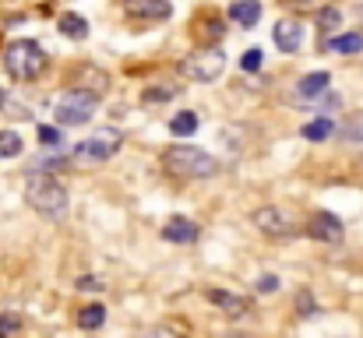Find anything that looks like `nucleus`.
<instances>
[{
    "mask_svg": "<svg viewBox=\"0 0 363 338\" xmlns=\"http://www.w3.org/2000/svg\"><path fill=\"white\" fill-rule=\"evenodd\" d=\"M4 67L18 81H32L46 71V50L35 39H14L4 46Z\"/></svg>",
    "mask_w": 363,
    "mask_h": 338,
    "instance_id": "f257e3e1",
    "label": "nucleus"
},
{
    "mask_svg": "<svg viewBox=\"0 0 363 338\" xmlns=\"http://www.w3.org/2000/svg\"><path fill=\"white\" fill-rule=\"evenodd\" d=\"M162 162H166L169 173H177V176H194V180H208V176L219 173V162H216L208 152L191 148V145H173V148H166V152H162Z\"/></svg>",
    "mask_w": 363,
    "mask_h": 338,
    "instance_id": "f03ea898",
    "label": "nucleus"
},
{
    "mask_svg": "<svg viewBox=\"0 0 363 338\" xmlns=\"http://www.w3.org/2000/svg\"><path fill=\"white\" fill-rule=\"evenodd\" d=\"M25 198H28V205L35 212H43L50 219H60L67 212V187L57 176H50V173H35L28 180V187H25Z\"/></svg>",
    "mask_w": 363,
    "mask_h": 338,
    "instance_id": "7ed1b4c3",
    "label": "nucleus"
},
{
    "mask_svg": "<svg viewBox=\"0 0 363 338\" xmlns=\"http://www.w3.org/2000/svg\"><path fill=\"white\" fill-rule=\"evenodd\" d=\"M121 130L117 127H99V130H92L85 141H78V148H74V159L78 162H106V159H113L117 152H121Z\"/></svg>",
    "mask_w": 363,
    "mask_h": 338,
    "instance_id": "20e7f679",
    "label": "nucleus"
},
{
    "mask_svg": "<svg viewBox=\"0 0 363 338\" xmlns=\"http://www.w3.org/2000/svg\"><path fill=\"white\" fill-rule=\"evenodd\" d=\"M92 113H96V96L78 92V89L64 92V96L53 103L57 127H82V123H89V116H92Z\"/></svg>",
    "mask_w": 363,
    "mask_h": 338,
    "instance_id": "39448f33",
    "label": "nucleus"
},
{
    "mask_svg": "<svg viewBox=\"0 0 363 338\" xmlns=\"http://www.w3.org/2000/svg\"><path fill=\"white\" fill-rule=\"evenodd\" d=\"M223 67H226V53L219 50V46H208V50H198V53H191L187 60H184V74L187 78H194V81H216L219 74H223Z\"/></svg>",
    "mask_w": 363,
    "mask_h": 338,
    "instance_id": "423d86ee",
    "label": "nucleus"
},
{
    "mask_svg": "<svg viewBox=\"0 0 363 338\" xmlns=\"http://www.w3.org/2000/svg\"><path fill=\"white\" fill-rule=\"evenodd\" d=\"M254 225L264 232V236H272V240H289L296 229H293V219L286 215V212H279V208H257L254 212Z\"/></svg>",
    "mask_w": 363,
    "mask_h": 338,
    "instance_id": "0eeeda50",
    "label": "nucleus"
},
{
    "mask_svg": "<svg viewBox=\"0 0 363 338\" xmlns=\"http://www.w3.org/2000/svg\"><path fill=\"white\" fill-rule=\"evenodd\" d=\"M123 11L134 21H166L173 14V4L169 0H123Z\"/></svg>",
    "mask_w": 363,
    "mask_h": 338,
    "instance_id": "6e6552de",
    "label": "nucleus"
},
{
    "mask_svg": "<svg viewBox=\"0 0 363 338\" xmlns=\"http://www.w3.org/2000/svg\"><path fill=\"white\" fill-rule=\"evenodd\" d=\"M307 232H311L314 240H321V243H339L346 229H342V219H339V215H332V212H314L311 222H307Z\"/></svg>",
    "mask_w": 363,
    "mask_h": 338,
    "instance_id": "1a4fd4ad",
    "label": "nucleus"
},
{
    "mask_svg": "<svg viewBox=\"0 0 363 338\" xmlns=\"http://www.w3.org/2000/svg\"><path fill=\"white\" fill-rule=\"evenodd\" d=\"M272 39H275V46H279L282 53H296V50L303 46V25L293 21V18H282V21L272 28Z\"/></svg>",
    "mask_w": 363,
    "mask_h": 338,
    "instance_id": "9d476101",
    "label": "nucleus"
},
{
    "mask_svg": "<svg viewBox=\"0 0 363 338\" xmlns=\"http://www.w3.org/2000/svg\"><path fill=\"white\" fill-rule=\"evenodd\" d=\"M208 303H216L223 314L230 317H243L250 310V300L240 296V293H226V289H208Z\"/></svg>",
    "mask_w": 363,
    "mask_h": 338,
    "instance_id": "9b49d317",
    "label": "nucleus"
},
{
    "mask_svg": "<svg viewBox=\"0 0 363 338\" xmlns=\"http://www.w3.org/2000/svg\"><path fill=\"white\" fill-rule=\"evenodd\" d=\"M162 240H169V243H194L198 240V225L191 219H184V215H173L166 222V229H162Z\"/></svg>",
    "mask_w": 363,
    "mask_h": 338,
    "instance_id": "f8f14e48",
    "label": "nucleus"
},
{
    "mask_svg": "<svg viewBox=\"0 0 363 338\" xmlns=\"http://www.w3.org/2000/svg\"><path fill=\"white\" fill-rule=\"evenodd\" d=\"M332 85V74L328 71H314V74H303L300 85H296V96L300 99H314V96H325Z\"/></svg>",
    "mask_w": 363,
    "mask_h": 338,
    "instance_id": "ddd939ff",
    "label": "nucleus"
},
{
    "mask_svg": "<svg viewBox=\"0 0 363 338\" xmlns=\"http://www.w3.org/2000/svg\"><path fill=\"white\" fill-rule=\"evenodd\" d=\"M230 18H233V21H240L243 28H254V25H257V18H261V4H257V0H240V4H233V7H230Z\"/></svg>",
    "mask_w": 363,
    "mask_h": 338,
    "instance_id": "4468645a",
    "label": "nucleus"
},
{
    "mask_svg": "<svg viewBox=\"0 0 363 338\" xmlns=\"http://www.w3.org/2000/svg\"><path fill=\"white\" fill-rule=\"evenodd\" d=\"M103 325H106V307H103V303H89V307L78 310V328L96 332V328H103Z\"/></svg>",
    "mask_w": 363,
    "mask_h": 338,
    "instance_id": "2eb2a0df",
    "label": "nucleus"
},
{
    "mask_svg": "<svg viewBox=\"0 0 363 338\" xmlns=\"http://www.w3.org/2000/svg\"><path fill=\"white\" fill-rule=\"evenodd\" d=\"M57 25H60V32H64L67 39H89V21H85L82 14H71V11H67V14H60Z\"/></svg>",
    "mask_w": 363,
    "mask_h": 338,
    "instance_id": "dca6fc26",
    "label": "nucleus"
},
{
    "mask_svg": "<svg viewBox=\"0 0 363 338\" xmlns=\"http://www.w3.org/2000/svg\"><path fill=\"white\" fill-rule=\"evenodd\" d=\"M169 130H173L177 137H191V134L198 130V113H191V110L177 113V116L169 120Z\"/></svg>",
    "mask_w": 363,
    "mask_h": 338,
    "instance_id": "f3484780",
    "label": "nucleus"
},
{
    "mask_svg": "<svg viewBox=\"0 0 363 338\" xmlns=\"http://www.w3.org/2000/svg\"><path fill=\"white\" fill-rule=\"evenodd\" d=\"M328 50H335V53H363V35H360V32L335 35V39L328 43Z\"/></svg>",
    "mask_w": 363,
    "mask_h": 338,
    "instance_id": "a211bd4d",
    "label": "nucleus"
},
{
    "mask_svg": "<svg viewBox=\"0 0 363 338\" xmlns=\"http://www.w3.org/2000/svg\"><path fill=\"white\" fill-rule=\"evenodd\" d=\"M21 148H25V141L14 130H0V159H14V155H21Z\"/></svg>",
    "mask_w": 363,
    "mask_h": 338,
    "instance_id": "6ab92c4d",
    "label": "nucleus"
},
{
    "mask_svg": "<svg viewBox=\"0 0 363 338\" xmlns=\"http://www.w3.org/2000/svg\"><path fill=\"white\" fill-rule=\"evenodd\" d=\"M332 130H335V127H332V120H325V116H321V120L303 123V137H307V141H325Z\"/></svg>",
    "mask_w": 363,
    "mask_h": 338,
    "instance_id": "aec40b11",
    "label": "nucleus"
},
{
    "mask_svg": "<svg viewBox=\"0 0 363 338\" xmlns=\"http://www.w3.org/2000/svg\"><path fill=\"white\" fill-rule=\"evenodd\" d=\"M180 96V85H159V89H145V103H162V99H173Z\"/></svg>",
    "mask_w": 363,
    "mask_h": 338,
    "instance_id": "412c9836",
    "label": "nucleus"
},
{
    "mask_svg": "<svg viewBox=\"0 0 363 338\" xmlns=\"http://www.w3.org/2000/svg\"><path fill=\"white\" fill-rule=\"evenodd\" d=\"M39 141H43L46 148H60V145H64V130H60V127L43 123V127H39Z\"/></svg>",
    "mask_w": 363,
    "mask_h": 338,
    "instance_id": "4be33fe9",
    "label": "nucleus"
},
{
    "mask_svg": "<svg viewBox=\"0 0 363 338\" xmlns=\"http://www.w3.org/2000/svg\"><path fill=\"white\" fill-rule=\"evenodd\" d=\"M21 332V317L18 314H0V338H14Z\"/></svg>",
    "mask_w": 363,
    "mask_h": 338,
    "instance_id": "5701e85b",
    "label": "nucleus"
},
{
    "mask_svg": "<svg viewBox=\"0 0 363 338\" xmlns=\"http://www.w3.org/2000/svg\"><path fill=\"white\" fill-rule=\"evenodd\" d=\"M201 25H205V35H208V39H219V35H223V18H216V14H205V21L198 18V28H201Z\"/></svg>",
    "mask_w": 363,
    "mask_h": 338,
    "instance_id": "b1692460",
    "label": "nucleus"
},
{
    "mask_svg": "<svg viewBox=\"0 0 363 338\" xmlns=\"http://www.w3.org/2000/svg\"><path fill=\"white\" fill-rule=\"evenodd\" d=\"M261 64H264V53H261V50H247L240 57L243 71H261Z\"/></svg>",
    "mask_w": 363,
    "mask_h": 338,
    "instance_id": "393cba45",
    "label": "nucleus"
},
{
    "mask_svg": "<svg viewBox=\"0 0 363 338\" xmlns=\"http://www.w3.org/2000/svg\"><path fill=\"white\" fill-rule=\"evenodd\" d=\"M318 18H321V25H325V28H339V21H342V14H339L335 7H325Z\"/></svg>",
    "mask_w": 363,
    "mask_h": 338,
    "instance_id": "a878e982",
    "label": "nucleus"
},
{
    "mask_svg": "<svg viewBox=\"0 0 363 338\" xmlns=\"http://www.w3.org/2000/svg\"><path fill=\"white\" fill-rule=\"evenodd\" d=\"M78 289H82V293H99L103 282H99L96 275H82V278H78Z\"/></svg>",
    "mask_w": 363,
    "mask_h": 338,
    "instance_id": "bb28decb",
    "label": "nucleus"
},
{
    "mask_svg": "<svg viewBox=\"0 0 363 338\" xmlns=\"http://www.w3.org/2000/svg\"><path fill=\"white\" fill-rule=\"evenodd\" d=\"M138 338H180V335H177L173 328H145Z\"/></svg>",
    "mask_w": 363,
    "mask_h": 338,
    "instance_id": "cd10ccee",
    "label": "nucleus"
},
{
    "mask_svg": "<svg viewBox=\"0 0 363 338\" xmlns=\"http://www.w3.org/2000/svg\"><path fill=\"white\" fill-rule=\"evenodd\" d=\"M257 289H261V293H275V289H279V278H275V275H261V278H257Z\"/></svg>",
    "mask_w": 363,
    "mask_h": 338,
    "instance_id": "c85d7f7f",
    "label": "nucleus"
},
{
    "mask_svg": "<svg viewBox=\"0 0 363 338\" xmlns=\"http://www.w3.org/2000/svg\"><path fill=\"white\" fill-rule=\"evenodd\" d=\"M314 310H318V307H314V303H311V296L303 293V296H300V314H314Z\"/></svg>",
    "mask_w": 363,
    "mask_h": 338,
    "instance_id": "c756f323",
    "label": "nucleus"
},
{
    "mask_svg": "<svg viewBox=\"0 0 363 338\" xmlns=\"http://www.w3.org/2000/svg\"><path fill=\"white\" fill-rule=\"evenodd\" d=\"M286 4H293V7H307V11H311V7H321L325 0H286Z\"/></svg>",
    "mask_w": 363,
    "mask_h": 338,
    "instance_id": "7c9ffc66",
    "label": "nucleus"
},
{
    "mask_svg": "<svg viewBox=\"0 0 363 338\" xmlns=\"http://www.w3.org/2000/svg\"><path fill=\"white\" fill-rule=\"evenodd\" d=\"M0 103H4V89H0Z\"/></svg>",
    "mask_w": 363,
    "mask_h": 338,
    "instance_id": "2f4dec72",
    "label": "nucleus"
}]
</instances>
